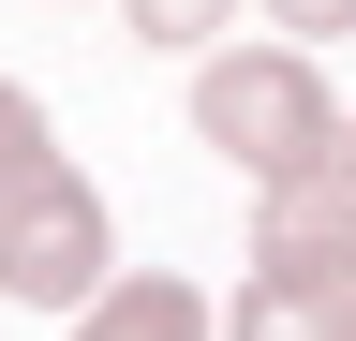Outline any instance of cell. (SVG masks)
<instances>
[{"instance_id": "6da1fadb", "label": "cell", "mask_w": 356, "mask_h": 341, "mask_svg": "<svg viewBox=\"0 0 356 341\" xmlns=\"http://www.w3.org/2000/svg\"><path fill=\"white\" fill-rule=\"evenodd\" d=\"M193 134L238 163L252 193H312L327 149H341V104H327V74L297 45H208L193 60Z\"/></svg>"}, {"instance_id": "7a4b0ae2", "label": "cell", "mask_w": 356, "mask_h": 341, "mask_svg": "<svg viewBox=\"0 0 356 341\" xmlns=\"http://www.w3.org/2000/svg\"><path fill=\"white\" fill-rule=\"evenodd\" d=\"M0 297H30V312H89L104 297V193L74 163H44L30 193H0Z\"/></svg>"}, {"instance_id": "3957f363", "label": "cell", "mask_w": 356, "mask_h": 341, "mask_svg": "<svg viewBox=\"0 0 356 341\" xmlns=\"http://www.w3.org/2000/svg\"><path fill=\"white\" fill-rule=\"evenodd\" d=\"M252 267H282L312 312L356 341V208H341V193H267V238H252Z\"/></svg>"}, {"instance_id": "277c9868", "label": "cell", "mask_w": 356, "mask_h": 341, "mask_svg": "<svg viewBox=\"0 0 356 341\" xmlns=\"http://www.w3.org/2000/svg\"><path fill=\"white\" fill-rule=\"evenodd\" d=\"M222 312H208V297L193 282H163V267H134L119 297H89V312H74V341H208Z\"/></svg>"}, {"instance_id": "5b68a950", "label": "cell", "mask_w": 356, "mask_h": 341, "mask_svg": "<svg viewBox=\"0 0 356 341\" xmlns=\"http://www.w3.org/2000/svg\"><path fill=\"white\" fill-rule=\"evenodd\" d=\"M208 341H341V326H327V312H312V297H297L282 267H252L238 297H222V326H208Z\"/></svg>"}, {"instance_id": "8992f818", "label": "cell", "mask_w": 356, "mask_h": 341, "mask_svg": "<svg viewBox=\"0 0 356 341\" xmlns=\"http://www.w3.org/2000/svg\"><path fill=\"white\" fill-rule=\"evenodd\" d=\"M119 15L149 30V45H193V60H208L222 30H238V0H119Z\"/></svg>"}, {"instance_id": "52a82bcc", "label": "cell", "mask_w": 356, "mask_h": 341, "mask_svg": "<svg viewBox=\"0 0 356 341\" xmlns=\"http://www.w3.org/2000/svg\"><path fill=\"white\" fill-rule=\"evenodd\" d=\"M44 163H60V149H44V104L15 90V74H0V193H30Z\"/></svg>"}, {"instance_id": "ba28073f", "label": "cell", "mask_w": 356, "mask_h": 341, "mask_svg": "<svg viewBox=\"0 0 356 341\" xmlns=\"http://www.w3.org/2000/svg\"><path fill=\"white\" fill-rule=\"evenodd\" d=\"M267 15H282L297 45H327V30H356V0H267Z\"/></svg>"}, {"instance_id": "9c48e42d", "label": "cell", "mask_w": 356, "mask_h": 341, "mask_svg": "<svg viewBox=\"0 0 356 341\" xmlns=\"http://www.w3.org/2000/svg\"><path fill=\"white\" fill-rule=\"evenodd\" d=\"M312 193H341V208H356V119H341V149H327V178H312Z\"/></svg>"}]
</instances>
